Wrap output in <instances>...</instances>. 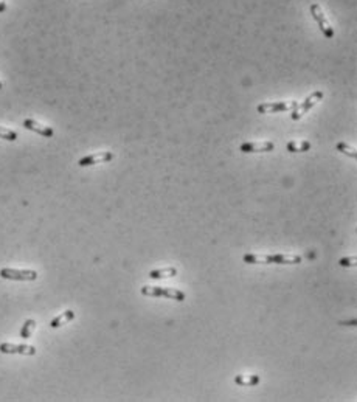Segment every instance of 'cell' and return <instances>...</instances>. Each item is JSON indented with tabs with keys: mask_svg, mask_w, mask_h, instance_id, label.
Returning a JSON list of instances; mask_svg holds the SVG:
<instances>
[{
	"mask_svg": "<svg viewBox=\"0 0 357 402\" xmlns=\"http://www.w3.org/2000/svg\"><path fill=\"white\" fill-rule=\"evenodd\" d=\"M337 151H340V153L349 156L351 159H355V157H357V153H355L354 147H351V146H348L346 143H342V141L337 143Z\"/></svg>",
	"mask_w": 357,
	"mask_h": 402,
	"instance_id": "cell-16",
	"label": "cell"
},
{
	"mask_svg": "<svg viewBox=\"0 0 357 402\" xmlns=\"http://www.w3.org/2000/svg\"><path fill=\"white\" fill-rule=\"evenodd\" d=\"M34 328H36V322L34 320H27L25 323H24V326H22V329H20V338H24V340H27V338H30L31 337V334H33V331H34Z\"/></svg>",
	"mask_w": 357,
	"mask_h": 402,
	"instance_id": "cell-15",
	"label": "cell"
},
{
	"mask_svg": "<svg viewBox=\"0 0 357 402\" xmlns=\"http://www.w3.org/2000/svg\"><path fill=\"white\" fill-rule=\"evenodd\" d=\"M75 319V312L73 311H66V312H62L61 315H58L56 319H53L52 322H50V326L53 328V329H56V328H59V326H62V325H67L69 322H72Z\"/></svg>",
	"mask_w": 357,
	"mask_h": 402,
	"instance_id": "cell-12",
	"label": "cell"
},
{
	"mask_svg": "<svg viewBox=\"0 0 357 402\" xmlns=\"http://www.w3.org/2000/svg\"><path fill=\"white\" fill-rule=\"evenodd\" d=\"M0 138L8 140V141H16L17 134L11 129H7V128H2V126H0Z\"/></svg>",
	"mask_w": 357,
	"mask_h": 402,
	"instance_id": "cell-17",
	"label": "cell"
},
{
	"mask_svg": "<svg viewBox=\"0 0 357 402\" xmlns=\"http://www.w3.org/2000/svg\"><path fill=\"white\" fill-rule=\"evenodd\" d=\"M114 159V154L109 151H103V153H96V154H90L79 159L78 165L79 166H90V165H96V163H108Z\"/></svg>",
	"mask_w": 357,
	"mask_h": 402,
	"instance_id": "cell-8",
	"label": "cell"
},
{
	"mask_svg": "<svg viewBox=\"0 0 357 402\" xmlns=\"http://www.w3.org/2000/svg\"><path fill=\"white\" fill-rule=\"evenodd\" d=\"M141 293L146 297H166L176 302H183L185 293L179 289H170V287H159V286H143Z\"/></svg>",
	"mask_w": 357,
	"mask_h": 402,
	"instance_id": "cell-2",
	"label": "cell"
},
{
	"mask_svg": "<svg viewBox=\"0 0 357 402\" xmlns=\"http://www.w3.org/2000/svg\"><path fill=\"white\" fill-rule=\"evenodd\" d=\"M5 10H7L5 0H0V13H5Z\"/></svg>",
	"mask_w": 357,
	"mask_h": 402,
	"instance_id": "cell-20",
	"label": "cell"
},
{
	"mask_svg": "<svg viewBox=\"0 0 357 402\" xmlns=\"http://www.w3.org/2000/svg\"><path fill=\"white\" fill-rule=\"evenodd\" d=\"M0 90H2V82H0Z\"/></svg>",
	"mask_w": 357,
	"mask_h": 402,
	"instance_id": "cell-21",
	"label": "cell"
},
{
	"mask_svg": "<svg viewBox=\"0 0 357 402\" xmlns=\"http://www.w3.org/2000/svg\"><path fill=\"white\" fill-rule=\"evenodd\" d=\"M322 98H323V92H314V93H311V95L304 99L303 104L297 106V108L292 111L290 118H292V120H300V118H301V117H303L311 108H314V106H316Z\"/></svg>",
	"mask_w": 357,
	"mask_h": 402,
	"instance_id": "cell-5",
	"label": "cell"
},
{
	"mask_svg": "<svg viewBox=\"0 0 357 402\" xmlns=\"http://www.w3.org/2000/svg\"><path fill=\"white\" fill-rule=\"evenodd\" d=\"M311 14L314 16V19H316V22L319 24V27H320L322 33L325 34V37L332 39V37H334V30H332V27L329 25V22L326 20V17H325L322 8H320L317 4H312V5H311Z\"/></svg>",
	"mask_w": 357,
	"mask_h": 402,
	"instance_id": "cell-6",
	"label": "cell"
},
{
	"mask_svg": "<svg viewBox=\"0 0 357 402\" xmlns=\"http://www.w3.org/2000/svg\"><path fill=\"white\" fill-rule=\"evenodd\" d=\"M295 101H278V103H263L258 106L260 114H275V112H287L297 108Z\"/></svg>",
	"mask_w": 357,
	"mask_h": 402,
	"instance_id": "cell-4",
	"label": "cell"
},
{
	"mask_svg": "<svg viewBox=\"0 0 357 402\" xmlns=\"http://www.w3.org/2000/svg\"><path fill=\"white\" fill-rule=\"evenodd\" d=\"M24 128L28 129V131H33V132H36V134H39V135H42V137H45V138H52V137L55 135V131H53L52 128H48V126H44V124H40V123H37V121H34V120H31V118L24 120Z\"/></svg>",
	"mask_w": 357,
	"mask_h": 402,
	"instance_id": "cell-9",
	"label": "cell"
},
{
	"mask_svg": "<svg viewBox=\"0 0 357 402\" xmlns=\"http://www.w3.org/2000/svg\"><path fill=\"white\" fill-rule=\"evenodd\" d=\"M235 384L241 387H253L260 384V376L257 374H238L235 377Z\"/></svg>",
	"mask_w": 357,
	"mask_h": 402,
	"instance_id": "cell-11",
	"label": "cell"
},
{
	"mask_svg": "<svg viewBox=\"0 0 357 402\" xmlns=\"http://www.w3.org/2000/svg\"><path fill=\"white\" fill-rule=\"evenodd\" d=\"M0 353L4 354H22V356H34L36 348L31 345H14V343H0Z\"/></svg>",
	"mask_w": 357,
	"mask_h": 402,
	"instance_id": "cell-7",
	"label": "cell"
},
{
	"mask_svg": "<svg viewBox=\"0 0 357 402\" xmlns=\"http://www.w3.org/2000/svg\"><path fill=\"white\" fill-rule=\"evenodd\" d=\"M275 144L272 141H261V143H255V141H250V143H242L239 149L242 153H269V151H274Z\"/></svg>",
	"mask_w": 357,
	"mask_h": 402,
	"instance_id": "cell-10",
	"label": "cell"
},
{
	"mask_svg": "<svg viewBox=\"0 0 357 402\" xmlns=\"http://www.w3.org/2000/svg\"><path fill=\"white\" fill-rule=\"evenodd\" d=\"M244 263L248 264H300V255H250L244 257Z\"/></svg>",
	"mask_w": 357,
	"mask_h": 402,
	"instance_id": "cell-1",
	"label": "cell"
},
{
	"mask_svg": "<svg viewBox=\"0 0 357 402\" xmlns=\"http://www.w3.org/2000/svg\"><path fill=\"white\" fill-rule=\"evenodd\" d=\"M0 277L5 280H14V281H34L37 278L36 270H19V269H2L0 270Z\"/></svg>",
	"mask_w": 357,
	"mask_h": 402,
	"instance_id": "cell-3",
	"label": "cell"
},
{
	"mask_svg": "<svg viewBox=\"0 0 357 402\" xmlns=\"http://www.w3.org/2000/svg\"><path fill=\"white\" fill-rule=\"evenodd\" d=\"M177 275V269L176 267H166V269H157L149 272V277L152 280H160V278H168V277H174Z\"/></svg>",
	"mask_w": 357,
	"mask_h": 402,
	"instance_id": "cell-13",
	"label": "cell"
},
{
	"mask_svg": "<svg viewBox=\"0 0 357 402\" xmlns=\"http://www.w3.org/2000/svg\"><path fill=\"white\" fill-rule=\"evenodd\" d=\"M339 264H340L342 267H355L357 261H355L354 257H351V258H342V260L339 261Z\"/></svg>",
	"mask_w": 357,
	"mask_h": 402,
	"instance_id": "cell-18",
	"label": "cell"
},
{
	"mask_svg": "<svg viewBox=\"0 0 357 402\" xmlns=\"http://www.w3.org/2000/svg\"><path fill=\"white\" fill-rule=\"evenodd\" d=\"M287 151L289 153H306L311 149V143L309 141H289L287 143Z\"/></svg>",
	"mask_w": 357,
	"mask_h": 402,
	"instance_id": "cell-14",
	"label": "cell"
},
{
	"mask_svg": "<svg viewBox=\"0 0 357 402\" xmlns=\"http://www.w3.org/2000/svg\"><path fill=\"white\" fill-rule=\"evenodd\" d=\"M340 325H346V326H355L357 320H351V322H340Z\"/></svg>",
	"mask_w": 357,
	"mask_h": 402,
	"instance_id": "cell-19",
	"label": "cell"
}]
</instances>
